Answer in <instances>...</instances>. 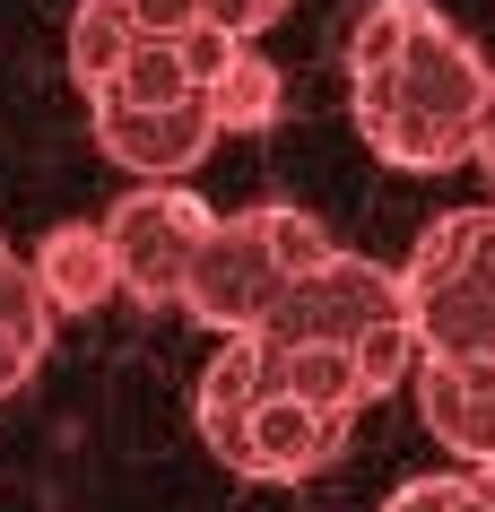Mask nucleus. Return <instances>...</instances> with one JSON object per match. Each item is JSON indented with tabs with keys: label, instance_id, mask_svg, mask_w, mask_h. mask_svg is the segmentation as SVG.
<instances>
[{
	"label": "nucleus",
	"instance_id": "f257e3e1",
	"mask_svg": "<svg viewBox=\"0 0 495 512\" xmlns=\"http://www.w3.org/2000/svg\"><path fill=\"white\" fill-rule=\"evenodd\" d=\"M339 61H348V113L383 165L443 174V165L478 157L495 61L435 0H365Z\"/></svg>",
	"mask_w": 495,
	"mask_h": 512
},
{
	"label": "nucleus",
	"instance_id": "f03ea898",
	"mask_svg": "<svg viewBox=\"0 0 495 512\" xmlns=\"http://www.w3.org/2000/svg\"><path fill=\"white\" fill-rule=\"evenodd\" d=\"M322 252H330V226L313 209H296V200L235 209V217L209 226V243H200L192 278H183V313H192L200 330H218V339L261 330V322H270V304L287 296Z\"/></svg>",
	"mask_w": 495,
	"mask_h": 512
},
{
	"label": "nucleus",
	"instance_id": "7ed1b4c3",
	"mask_svg": "<svg viewBox=\"0 0 495 512\" xmlns=\"http://www.w3.org/2000/svg\"><path fill=\"white\" fill-rule=\"evenodd\" d=\"M400 304L426 356H495V200L435 217L409 243Z\"/></svg>",
	"mask_w": 495,
	"mask_h": 512
},
{
	"label": "nucleus",
	"instance_id": "20e7f679",
	"mask_svg": "<svg viewBox=\"0 0 495 512\" xmlns=\"http://www.w3.org/2000/svg\"><path fill=\"white\" fill-rule=\"evenodd\" d=\"M218 209L183 183H139L105 209V243H113V270H122V296L139 304H183V278H192L200 243H209Z\"/></svg>",
	"mask_w": 495,
	"mask_h": 512
},
{
	"label": "nucleus",
	"instance_id": "39448f33",
	"mask_svg": "<svg viewBox=\"0 0 495 512\" xmlns=\"http://www.w3.org/2000/svg\"><path fill=\"white\" fill-rule=\"evenodd\" d=\"M391 313H409V304H400V270H383V261L330 243L322 261L270 304L261 339H278V348H296V339H357V330L391 322Z\"/></svg>",
	"mask_w": 495,
	"mask_h": 512
},
{
	"label": "nucleus",
	"instance_id": "423d86ee",
	"mask_svg": "<svg viewBox=\"0 0 495 512\" xmlns=\"http://www.w3.org/2000/svg\"><path fill=\"white\" fill-rule=\"evenodd\" d=\"M87 113H96V148L139 183H183L218 148L209 96H183V105H87Z\"/></svg>",
	"mask_w": 495,
	"mask_h": 512
},
{
	"label": "nucleus",
	"instance_id": "0eeeda50",
	"mask_svg": "<svg viewBox=\"0 0 495 512\" xmlns=\"http://www.w3.org/2000/svg\"><path fill=\"white\" fill-rule=\"evenodd\" d=\"M417 417L461 469L495 460V356H417Z\"/></svg>",
	"mask_w": 495,
	"mask_h": 512
},
{
	"label": "nucleus",
	"instance_id": "6e6552de",
	"mask_svg": "<svg viewBox=\"0 0 495 512\" xmlns=\"http://www.w3.org/2000/svg\"><path fill=\"white\" fill-rule=\"evenodd\" d=\"M278 391V348L261 339V330H235L218 356H209V374H200L192 391V417H200V443L226 460V469H244L252 452V408Z\"/></svg>",
	"mask_w": 495,
	"mask_h": 512
},
{
	"label": "nucleus",
	"instance_id": "1a4fd4ad",
	"mask_svg": "<svg viewBox=\"0 0 495 512\" xmlns=\"http://www.w3.org/2000/svg\"><path fill=\"white\" fill-rule=\"evenodd\" d=\"M348 452V417H330V408L296 400V391H270V400L252 408V452H244V478H278L296 486L313 469Z\"/></svg>",
	"mask_w": 495,
	"mask_h": 512
},
{
	"label": "nucleus",
	"instance_id": "9d476101",
	"mask_svg": "<svg viewBox=\"0 0 495 512\" xmlns=\"http://www.w3.org/2000/svg\"><path fill=\"white\" fill-rule=\"evenodd\" d=\"M35 287H44L53 313H96L105 296H122L105 226H53V235L35 243Z\"/></svg>",
	"mask_w": 495,
	"mask_h": 512
},
{
	"label": "nucleus",
	"instance_id": "9b49d317",
	"mask_svg": "<svg viewBox=\"0 0 495 512\" xmlns=\"http://www.w3.org/2000/svg\"><path fill=\"white\" fill-rule=\"evenodd\" d=\"M278 113H287L278 61H261L252 44H235L226 70L209 79V122H218V139H261V131H278Z\"/></svg>",
	"mask_w": 495,
	"mask_h": 512
},
{
	"label": "nucleus",
	"instance_id": "f8f14e48",
	"mask_svg": "<svg viewBox=\"0 0 495 512\" xmlns=\"http://www.w3.org/2000/svg\"><path fill=\"white\" fill-rule=\"evenodd\" d=\"M270 348H278V339H270ZM278 391H296V400L330 408V417H357V408H365L357 348H348V339H296V348H278Z\"/></svg>",
	"mask_w": 495,
	"mask_h": 512
},
{
	"label": "nucleus",
	"instance_id": "ddd939ff",
	"mask_svg": "<svg viewBox=\"0 0 495 512\" xmlns=\"http://www.w3.org/2000/svg\"><path fill=\"white\" fill-rule=\"evenodd\" d=\"M139 35H148L139 27V0H79V9H70V79L96 96V87L122 70V53H131Z\"/></svg>",
	"mask_w": 495,
	"mask_h": 512
},
{
	"label": "nucleus",
	"instance_id": "4468645a",
	"mask_svg": "<svg viewBox=\"0 0 495 512\" xmlns=\"http://www.w3.org/2000/svg\"><path fill=\"white\" fill-rule=\"evenodd\" d=\"M357 348V382H365V400H383V391H400V382L417 374V330H409V313H391V322H374V330H357L348 339Z\"/></svg>",
	"mask_w": 495,
	"mask_h": 512
},
{
	"label": "nucleus",
	"instance_id": "2eb2a0df",
	"mask_svg": "<svg viewBox=\"0 0 495 512\" xmlns=\"http://www.w3.org/2000/svg\"><path fill=\"white\" fill-rule=\"evenodd\" d=\"M383 512H487V495H478V469L469 478H409Z\"/></svg>",
	"mask_w": 495,
	"mask_h": 512
},
{
	"label": "nucleus",
	"instance_id": "dca6fc26",
	"mask_svg": "<svg viewBox=\"0 0 495 512\" xmlns=\"http://www.w3.org/2000/svg\"><path fill=\"white\" fill-rule=\"evenodd\" d=\"M287 9H296V0H200V18L226 27V35H244V44H252V35H270Z\"/></svg>",
	"mask_w": 495,
	"mask_h": 512
},
{
	"label": "nucleus",
	"instance_id": "f3484780",
	"mask_svg": "<svg viewBox=\"0 0 495 512\" xmlns=\"http://www.w3.org/2000/svg\"><path fill=\"white\" fill-rule=\"evenodd\" d=\"M35 365H44V348H35V339H18V330H0V400H9V391H27Z\"/></svg>",
	"mask_w": 495,
	"mask_h": 512
},
{
	"label": "nucleus",
	"instance_id": "a211bd4d",
	"mask_svg": "<svg viewBox=\"0 0 495 512\" xmlns=\"http://www.w3.org/2000/svg\"><path fill=\"white\" fill-rule=\"evenodd\" d=\"M478 165H487V183H495V87H487V122H478Z\"/></svg>",
	"mask_w": 495,
	"mask_h": 512
},
{
	"label": "nucleus",
	"instance_id": "6ab92c4d",
	"mask_svg": "<svg viewBox=\"0 0 495 512\" xmlns=\"http://www.w3.org/2000/svg\"><path fill=\"white\" fill-rule=\"evenodd\" d=\"M478 495H487V512H495V460H487V469H478Z\"/></svg>",
	"mask_w": 495,
	"mask_h": 512
},
{
	"label": "nucleus",
	"instance_id": "aec40b11",
	"mask_svg": "<svg viewBox=\"0 0 495 512\" xmlns=\"http://www.w3.org/2000/svg\"><path fill=\"white\" fill-rule=\"evenodd\" d=\"M0 252H9V235H0Z\"/></svg>",
	"mask_w": 495,
	"mask_h": 512
}]
</instances>
